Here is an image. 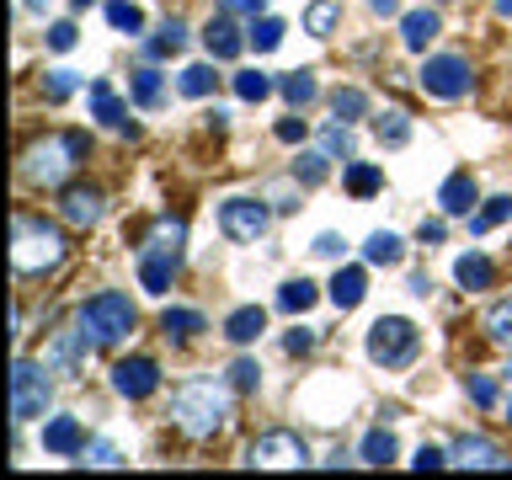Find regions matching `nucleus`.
Masks as SVG:
<instances>
[{"instance_id": "1", "label": "nucleus", "mask_w": 512, "mask_h": 480, "mask_svg": "<svg viewBox=\"0 0 512 480\" xmlns=\"http://www.w3.org/2000/svg\"><path fill=\"white\" fill-rule=\"evenodd\" d=\"M86 155H91V139L80 134V128H59V134H43L22 150V176L32 187L59 192V187L75 182V171L86 166Z\"/></svg>"}, {"instance_id": "2", "label": "nucleus", "mask_w": 512, "mask_h": 480, "mask_svg": "<svg viewBox=\"0 0 512 480\" xmlns=\"http://www.w3.org/2000/svg\"><path fill=\"white\" fill-rule=\"evenodd\" d=\"M171 422H176V432H187L192 443L219 438L224 422H230V395H224L214 379H187V384H176V395H171Z\"/></svg>"}, {"instance_id": "3", "label": "nucleus", "mask_w": 512, "mask_h": 480, "mask_svg": "<svg viewBox=\"0 0 512 480\" xmlns=\"http://www.w3.org/2000/svg\"><path fill=\"white\" fill-rule=\"evenodd\" d=\"M64 230L54 219H38V214H16L11 219V272L16 278H43L64 262Z\"/></svg>"}, {"instance_id": "4", "label": "nucleus", "mask_w": 512, "mask_h": 480, "mask_svg": "<svg viewBox=\"0 0 512 480\" xmlns=\"http://www.w3.org/2000/svg\"><path fill=\"white\" fill-rule=\"evenodd\" d=\"M75 326L86 331L96 347H118V342H128V336H134L139 310H134V299H128V294H118V288H102V294H91V299L75 310Z\"/></svg>"}, {"instance_id": "5", "label": "nucleus", "mask_w": 512, "mask_h": 480, "mask_svg": "<svg viewBox=\"0 0 512 480\" xmlns=\"http://www.w3.org/2000/svg\"><path fill=\"white\" fill-rule=\"evenodd\" d=\"M368 363L379 368H411L416 352H422V331H416V320L406 315H379L374 326H368Z\"/></svg>"}, {"instance_id": "6", "label": "nucleus", "mask_w": 512, "mask_h": 480, "mask_svg": "<svg viewBox=\"0 0 512 480\" xmlns=\"http://www.w3.org/2000/svg\"><path fill=\"white\" fill-rule=\"evenodd\" d=\"M416 86H422L432 102H459V96H470L475 70H470V59H459V54H427Z\"/></svg>"}, {"instance_id": "7", "label": "nucleus", "mask_w": 512, "mask_h": 480, "mask_svg": "<svg viewBox=\"0 0 512 480\" xmlns=\"http://www.w3.org/2000/svg\"><path fill=\"white\" fill-rule=\"evenodd\" d=\"M48 368L43 363H32V358H16L11 363V422L22 427V422H32V416H43V406H48Z\"/></svg>"}, {"instance_id": "8", "label": "nucleus", "mask_w": 512, "mask_h": 480, "mask_svg": "<svg viewBox=\"0 0 512 480\" xmlns=\"http://www.w3.org/2000/svg\"><path fill=\"white\" fill-rule=\"evenodd\" d=\"M246 464L251 470H304V464H310V448H304L299 432H262V438L246 448Z\"/></svg>"}, {"instance_id": "9", "label": "nucleus", "mask_w": 512, "mask_h": 480, "mask_svg": "<svg viewBox=\"0 0 512 480\" xmlns=\"http://www.w3.org/2000/svg\"><path fill=\"white\" fill-rule=\"evenodd\" d=\"M267 224H272V214H267L262 198H224L219 203V230L230 235L235 246H256V240L267 235Z\"/></svg>"}, {"instance_id": "10", "label": "nucleus", "mask_w": 512, "mask_h": 480, "mask_svg": "<svg viewBox=\"0 0 512 480\" xmlns=\"http://www.w3.org/2000/svg\"><path fill=\"white\" fill-rule=\"evenodd\" d=\"M91 347H96V342H91V336H86V331H80L75 320H70L64 331H54V336H48V347H43V368H48V374H64V379H75Z\"/></svg>"}, {"instance_id": "11", "label": "nucleus", "mask_w": 512, "mask_h": 480, "mask_svg": "<svg viewBox=\"0 0 512 480\" xmlns=\"http://www.w3.org/2000/svg\"><path fill=\"white\" fill-rule=\"evenodd\" d=\"M112 390L123 400H150L160 390V363L155 358H118L112 363Z\"/></svg>"}, {"instance_id": "12", "label": "nucleus", "mask_w": 512, "mask_h": 480, "mask_svg": "<svg viewBox=\"0 0 512 480\" xmlns=\"http://www.w3.org/2000/svg\"><path fill=\"white\" fill-rule=\"evenodd\" d=\"M176 272H182V251H166V246H150V240H144L139 246V288L144 294L160 299L176 283Z\"/></svg>"}, {"instance_id": "13", "label": "nucleus", "mask_w": 512, "mask_h": 480, "mask_svg": "<svg viewBox=\"0 0 512 480\" xmlns=\"http://www.w3.org/2000/svg\"><path fill=\"white\" fill-rule=\"evenodd\" d=\"M203 48H208V59H219V64H230V59H240L246 54V32H240L235 22H230V11H219L214 22L203 27Z\"/></svg>"}, {"instance_id": "14", "label": "nucleus", "mask_w": 512, "mask_h": 480, "mask_svg": "<svg viewBox=\"0 0 512 480\" xmlns=\"http://www.w3.org/2000/svg\"><path fill=\"white\" fill-rule=\"evenodd\" d=\"M59 219L75 224V230H91V224H102V192H96V187H64Z\"/></svg>"}, {"instance_id": "15", "label": "nucleus", "mask_w": 512, "mask_h": 480, "mask_svg": "<svg viewBox=\"0 0 512 480\" xmlns=\"http://www.w3.org/2000/svg\"><path fill=\"white\" fill-rule=\"evenodd\" d=\"M86 102H91V118L102 128H118V134H134V123H128V107L118 102V91L107 86V80H91L86 86Z\"/></svg>"}, {"instance_id": "16", "label": "nucleus", "mask_w": 512, "mask_h": 480, "mask_svg": "<svg viewBox=\"0 0 512 480\" xmlns=\"http://www.w3.org/2000/svg\"><path fill=\"white\" fill-rule=\"evenodd\" d=\"M480 203V187H475V176L470 171H454L448 182L438 187V208L448 219H470V208Z\"/></svg>"}, {"instance_id": "17", "label": "nucleus", "mask_w": 512, "mask_h": 480, "mask_svg": "<svg viewBox=\"0 0 512 480\" xmlns=\"http://www.w3.org/2000/svg\"><path fill=\"white\" fill-rule=\"evenodd\" d=\"M448 459L454 464H464V470H502V448H496L491 438H475V432H464V438L448 448Z\"/></svg>"}, {"instance_id": "18", "label": "nucleus", "mask_w": 512, "mask_h": 480, "mask_svg": "<svg viewBox=\"0 0 512 480\" xmlns=\"http://www.w3.org/2000/svg\"><path fill=\"white\" fill-rule=\"evenodd\" d=\"M443 32V22H438V11L432 6H416V11H400V43L411 48V54H427V43Z\"/></svg>"}, {"instance_id": "19", "label": "nucleus", "mask_w": 512, "mask_h": 480, "mask_svg": "<svg viewBox=\"0 0 512 480\" xmlns=\"http://www.w3.org/2000/svg\"><path fill=\"white\" fill-rule=\"evenodd\" d=\"M43 448L59 459H75L80 448H86V427H80L75 416H54V422H43Z\"/></svg>"}, {"instance_id": "20", "label": "nucleus", "mask_w": 512, "mask_h": 480, "mask_svg": "<svg viewBox=\"0 0 512 480\" xmlns=\"http://www.w3.org/2000/svg\"><path fill=\"white\" fill-rule=\"evenodd\" d=\"M326 294H331V304L336 310H358V304L368 299V272L363 267H336V278L326 283Z\"/></svg>"}, {"instance_id": "21", "label": "nucleus", "mask_w": 512, "mask_h": 480, "mask_svg": "<svg viewBox=\"0 0 512 480\" xmlns=\"http://www.w3.org/2000/svg\"><path fill=\"white\" fill-rule=\"evenodd\" d=\"M262 331H267V310H262V304H240V310L224 315V336H230L235 347H251Z\"/></svg>"}, {"instance_id": "22", "label": "nucleus", "mask_w": 512, "mask_h": 480, "mask_svg": "<svg viewBox=\"0 0 512 480\" xmlns=\"http://www.w3.org/2000/svg\"><path fill=\"white\" fill-rule=\"evenodd\" d=\"M368 128H374V139L384 144V150H406V144H411V118H406L400 107L374 112V118H368Z\"/></svg>"}, {"instance_id": "23", "label": "nucleus", "mask_w": 512, "mask_h": 480, "mask_svg": "<svg viewBox=\"0 0 512 480\" xmlns=\"http://www.w3.org/2000/svg\"><path fill=\"white\" fill-rule=\"evenodd\" d=\"M358 459L363 464H374V470H384V464H395L400 459V438L390 427H368L363 432V443H358Z\"/></svg>"}, {"instance_id": "24", "label": "nucleus", "mask_w": 512, "mask_h": 480, "mask_svg": "<svg viewBox=\"0 0 512 480\" xmlns=\"http://www.w3.org/2000/svg\"><path fill=\"white\" fill-rule=\"evenodd\" d=\"M454 283H459V288H470V294H480V288H491V283H496V267H491V256H480V251H464L459 262H454Z\"/></svg>"}, {"instance_id": "25", "label": "nucleus", "mask_w": 512, "mask_h": 480, "mask_svg": "<svg viewBox=\"0 0 512 480\" xmlns=\"http://www.w3.org/2000/svg\"><path fill=\"white\" fill-rule=\"evenodd\" d=\"M363 256H368V267H400L406 262V240L395 230H374L363 240Z\"/></svg>"}, {"instance_id": "26", "label": "nucleus", "mask_w": 512, "mask_h": 480, "mask_svg": "<svg viewBox=\"0 0 512 480\" xmlns=\"http://www.w3.org/2000/svg\"><path fill=\"white\" fill-rule=\"evenodd\" d=\"M187 38H192V32H187L182 16H166V22H160V32L144 43V54H150V59H171V54H182V48H187Z\"/></svg>"}, {"instance_id": "27", "label": "nucleus", "mask_w": 512, "mask_h": 480, "mask_svg": "<svg viewBox=\"0 0 512 480\" xmlns=\"http://www.w3.org/2000/svg\"><path fill=\"white\" fill-rule=\"evenodd\" d=\"M198 331H208V320H203L198 310H166V315H160V336H166V342H176V347H187Z\"/></svg>"}, {"instance_id": "28", "label": "nucleus", "mask_w": 512, "mask_h": 480, "mask_svg": "<svg viewBox=\"0 0 512 480\" xmlns=\"http://www.w3.org/2000/svg\"><path fill=\"white\" fill-rule=\"evenodd\" d=\"M128 91H134L139 107H160L166 102V75H160L155 64H139V70L128 75Z\"/></svg>"}, {"instance_id": "29", "label": "nucleus", "mask_w": 512, "mask_h": 480, "mask_svg": "<svg viewBox=\"0 0 512 480\" xmlns=\"http://www.w3.org/2000/svg\"><path fill=\"white\" fill-rule=\"evenodd\" d=\"M278 96L288 107H310L315 96H320V80H315V70H288L283 80H278Z\"/></svg>"}, {"instance_id": "30", "label": "nucleus", "mask_w": 512, "mask_h": 480, "mask_svg": "<svg viewBox=\"0 0 512 480\" xmlns=\"http://www.w3.org/2000/svg\"><path fill=\"white\" fill-rule=\"evenodd\" d=\"M342 187L352 192V198H374V192H384V171L374 166V160H352L347 176H342Z\"/></svg>"}, {"instance_id": "31", "label": "nucleus", "mask_w": 512, "mask_h": 480, "mask_svg": "<svg viewBox=\"0 0 512 480\" xmlns=\"http://www.w3.org/2000/svg\"><path fill=\"white\" fill-rule=\"evenodd\" d=\"M512 219V192H496V198H486L470 214V235H486V230H496V224H507Z\"/></svg>"}, {"instance_id": "32", "label": "nucleus", "mask_w": 512, "mask_h": 480, "mask_svg": "<svg viewBox=\"0 0 512 480\" xmlns=\"http://www.w3.org/2000/svg\"><path fill=\"white\" fill-rule=\"evenodd\" d=\"M331 176V155L326 150H299L294 155V182L299 187H320Z\"/></svg>"}, {"instance_id": "33", "label": "nucleus", "mask_w": 512, "mask_h": 480, "mask_svg": "<svg viewBox=\"0 0 512 480\" xmlns=\"http://www.w3.org/2000/svg\"><path fill=\"white\" fill-rule=\"evenodd\" d=\"M315 299H320V288H315L310 278H288V283L278 288V310H288V315H304Z\"/></svg>"}, {"instance_id": "34", "label": "nucleus", "mask_w": 512, "mask_h": 480, "mask_svg": "<svg viewBox=\"0 0 512 480\" xmlns=\"http://www.w3.org/2000/svg\"><path fill=\"white\" fill-rule=\"evenodd\" d=\"M331 112L342 123H358V118H374V112H368V96L358 91V86H336L331 91Z\"/></svg>"}, {"instance_id": "35", "label": "nucleus", "mask_w": 512, "mask_h": 480, "mask_svg": "<svg viewBox=\"0 0 512 480\" xmlns=\"http://www.w3.org/2000/svg\"><path fill=\"white\" fill-rule=\"evenodd\" d=\"M283 32H288V27L278 22V16H256V22L246 27V43L256 48V54H272V48L283 43Z\"/></svg>"}, {"instance_id": "36", "label": "nucleus", "mask_w": 512, "mask_h": 480, "mask_svg": "<svg viewBox=\"0 0 512 480\" xmlns=\"http://www.w3.org/2000/svg\"><path fill=\"white\" fill-rule=\"evenodd\" d=\"M486 336L502 352H512V299H496L491 310H486Z\"/></svg>"}, {"instance_id": "37", "label": "nucleus", "mask_w": 512, "mask_h": 480, "mask_svg": "<svg viewBox=\"0 0 512 480\" xmlns=\"http://www.w3.org/2000/svg\"><path fill=\"white\" fill-rule=\"evenodd\" d=\"M176 86H182V96H192V102H203V96L219 86V75H214V64H187Z\"/></svg>"}, {"instance_id": "38", "label": "nucleus", "mask_w": 512, "mask_h": 480, "mask_svg": "<svg viewBox=\"0 0 512 480\" xmlns=\"http://www.w3.org/2000/svg\"><path fill=\"white\" fill-rule=\"evenodd\" d=\"M278 91V80H267L262 70H235V96L240 102H267Z\"/></svg>"}, {"instance_id": "39", "label": "nucleus", "mask_w": 512, "mask_h": 480, "mask_svg": "<svg viewBox=\"0 0 512 480\" xmlns=\"http://www.w3.org/2000/svg\"><path fill=\"white\" fill-rule=\"evenodd\" d=\"M320 150H326L331 160H336V155H342V160H352V123L331 118L326 128H320Z\"/></svg>"}, {"instance_id": "40", "label": "nucleus", "mask_w": 512, "mask_h": 480, "mask_svg": "<svg viewBox=\"0 0 512 480\" xmlns=\"http://www.w3.org/2000/svg\"><path fill=\"white\" fill-rule=\"evenodd\" d=\"M107 22H112V32L139 38V32H144V11L134 6V0H112V6H107Z\"/></svg>"}, {"instance_id": "41", "label": "nucleus", "mask_w": 512, "mask_h": 480, "mask_svg": "<svg viewBox=\"0 0 512 480\" xmlns=\"http://www.w3.org/2000/svg\"><path fill=\"white\" fill-rule=\"evenodd\" d=\"M75 91H80V75H75V70H48V75H43V102L59 107V102H70Z\"/></svg>"}, {"instance_id": "42", "label": "nucleus", "mask_w": 512, "mask_h": 480, "mask_svg": "<svg viewBox=\"0 0 512 480\" xmlns=\"http://www.w3.org/2000/svg\"><path fill=\"white\" fill-rule=\"evenodd\" d=\"M336 22H342V16H336V6H331V0H315V6L304 11V27H310V38H331V32H336Z\"/></svg>"}, {"instance_id": "43", "label": "nucleus", "mask_w": 512, "mask_h": 480, "mask_svg": "<svg viewBox=\"0 0 512 480\" xmlns=\"http://www.w3.org/2000/svg\"><path fill=\"white\" fill-rule=\"evenodd\" d=\"M230 390H235V395H256V390H262V368H256V358H235Z\"/></svg>"}, {"instance_id": "44", "label": "nucleus", "mask_w": 512, "mask_h": 480, "mask_svg": "<svg viewBox=\"0 0 512 480\" xmlns=\"http://www.w3.org/2000/svg\"><path fill=\"white\" fill-rule=\"evenodd\" d=\"M80 459L96 464V470H118V464H123V454H118V448H112L107 438H86V448H80Z\"/></svg>"}, {"instance_id": "45", "label": "nucleus", "mask_w": 512, "mask_h": 480, "mask_svg": "<svg viewBox=\"0 0 512 480\" xmlns=\"http://www.w3.org/2000/svg\"><path fill=\"white\" fill-rule=\"evenodd\" d=\"M464 395H470L480 411H491V406H496V379H486V374H470V379H464Z\"/></svg>"}, {"instance_id": "46", "label": "nucleus", "mask_w": 512, "mask_h": 480, "mask_svg": "<svg viewBox=\"0 0 512 480\" xmlns=\"http://www.w3.org/2000/svg\"><path fill=\"white\" fill-rule=\"evenodd\" d=\"M43 43L54 48V54H70V48L80 43V32H75V22H54V27L43 32Z\"/></svg>"}, {"instance_id": "47", "label": "nucleus", "mask_w": 512, "mask_h": 480, "mask_svg": "<svg viewBox=\"0 0 512 480\" xmlns=\"http://www.w3.org/2000/svg\"><path fill=\"white\" fill-rule=\"evenodd\" d=\"M310 347H315V331H310V326H294V331L283 336V352H288V358H304Z\"/></svg>"}, {"instance_id": "48", "label": "nucleus", "mask_w": 512, "mask_h": 480, "mask_svg": "<svg viewBox=\"0 0 512 480\" xmlns=\"http://www.w3.org/2000/svg\"><path fill=\"white\" fill-rule=\"evenodd\" d=\"M443 464H454V459H448L443 448L422 443V448H416V459H411V470H443Z\"/></svg>"}, {"instance_id": "49", "label": "nucleus", "mask_w": 512, "mask_h": 480, "mask_svg": "<svg viewBox=\"0 0 512 480\" xmlns=\"http://www.w3.org/2000/svg\"><path fill=\"white\" fill-rule=\"evenodd\" d=\"M310 251H315V256H326V262H342V251H347V240L326 230V235H315V246H310Z\"/></svg>"}, {"instance_id": "50", "label": "nucleus", "mask_w": 512, "mask_h": 480, "mask_svg": "<svg viewBox=\"0 0 512 480\" xmlns=\"http://www.w3.org/2000/svg\"><path fill=\"white\" fill-rule=\"evenodd\" d=\"M272 134H278V144H304V134H310V128H304V118H278V128H272Z\"/></svg>"}, {"instance_id": "51", "label": "nucleus", "mask_w": 512, "mask_h": 480, "mask_svg": "<svg viewBox=\"0 0 512 480\" xmlns=\"http://www.w3.org/2000/svg\"><path fill=\"white\" fill-rule=\"evenodd\" d=\"M224 11H230V16H251V22H256V16H267V0H224Z\"/></svg>"}, {"instance_id": "52", "label": "nucleus", "mask_w": 512, "mask_h": 480, "mask_svg": "<svg viewBox=\"0 0 512 480\" xmlns=\"http://www.w3.org/2000/svg\"><path fill=\"white\" fill-rule=\"evenodd\" d=\"M443 235H448L443 219H422V230H416V240H422V246H443Z\"/></svg>"}, {"instance_id": "53", "label": "nucleus", "mask_w": 512, "mask_h": 480, "mask_svg": "<svg viewBox=\"0 0 512 480\" xmlns=\"http://www.w3.org/2000/svg\"><path fill=\"white\" fill-rule=\"evenodd\" d=\"M406 288H411L416 299H427V294H432V278H427V272H411V283H406Z\"/></svg>"}, {"instance_id": "54", "label": "nucleus", "mask_w": 512, "mask_h": 480, "mask_svg": "<svg viewBox=\"0 0 512 480\" xmlns=\"http://www.w3.org/2000/svg\"><path fill=\"white\" fill-rule=\"evenodd\" d=\"M368 11L374 16H400V0H368Z\"/></svg>"}, {"instance_id": "55", "label": "nucleus", "mask_w": 512, "mask_h": 480, "mask_svg": "<svg viewBox=\"0 0 512 480\" xmlns=\"http://www.w3.org/2000/svg\"><path fill=\"white\" fill-rule=\"evenodd\" d=\"M496 16H512V0H496Z\"/></svg>"}, {"instance_id": "56", "label": "nucleus", "mask_w": 512, "mask_h": 480, "mask_svg": "<svg viewBox=\"0 0 512 480\" xmlns=\"http://www.w3.org/2000/svg\"><path fill=\"white\" fill-rule=\"evenodd\" d=\"M22 6H27V11H43V6H48V0H22Z\"/></svg>"}, {"instance_id": "57", "label": "nucleus", "mask_w": 512, "mask_h": 480, "mask_svg": "<svg viewBox=\"0 0 512 480\" xmlns=\"http://www.w3.org/2000/svg\"><path fill=\"white\" fill-rule=\"evenodd\" d=\"M70 6H75V11H86V6H96V0H70Z\"/></svg>"}, {"instance_id": "58", "label": "nucleus", "mask_w": 512, "mask_h": 480, "mask_svg": "<svg viewBox=\"0 0 512 480\" xmlns=\"http://www.w3.org/2000/svg\"><path fill=\"white\" fill-rule=\"evenodd\" d=\"M507 427H512V400H507Z\"/></svg>"}, {"instance_id": "59", "label": "nucleus", "mask_w": 512, "mask_h": 480, "mask_svg": "<svg viewBox=\"0 0 512 480\" xmlns=\"http://www.w3.org/2000/svg\"><path fill=\"white\" fill-rule=\"evenodd\" d=\"M507 379H512V363H507Z\"/></svg>"}]
</instances>
